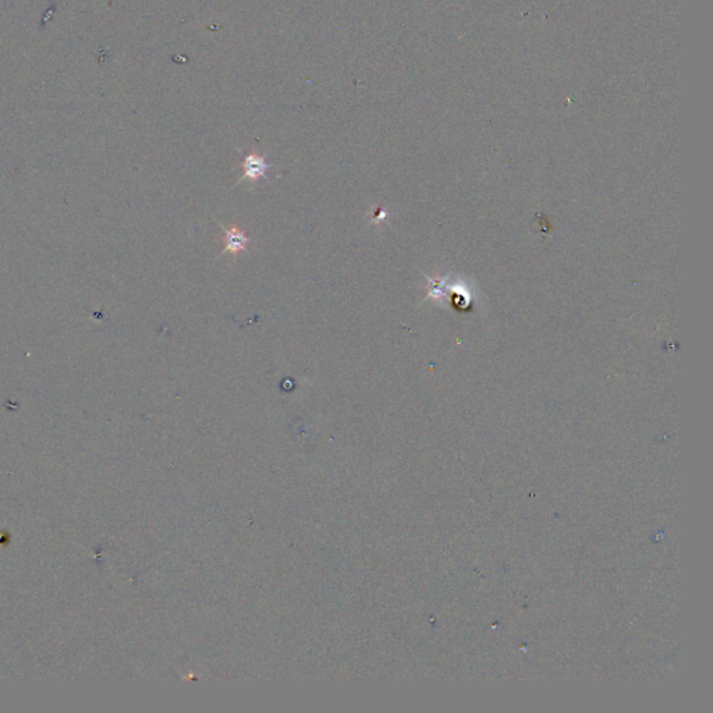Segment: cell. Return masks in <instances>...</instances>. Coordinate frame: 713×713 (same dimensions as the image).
I'll list each match as a JSON object with an SVG mask.
<instances>
[{
    "mask_svg": "<svg viewBox=\"0 0 713 713\" xmlns=\"http://www.w3.org/2000/svg\"><path fill=\"white\" fill-rule=\"evenodd\" d=\"M241 168L244 170V174L241 176V178L239 180L240 181H244V180H250L252 183H258L261 178H266V171L270 168H273L272 165L266 164L265 161V156L256 154V152H251L249 155L244 156V161L241 164Z\"/></svg>",
    "mask_w": 713,
    "mask_h": 713,
    "instance_id": "1",
    "label": "cell"
},
{
    "mask_svg": "<svg viewBox=\"0 0 713 713\" xmlns=\"http://www.w3.org/2000/svg\"><path fill=\"white\" fill-rule=\"evenodd\" d=\"M223 230H224V236H223L224 249H223L222 253H230L236 259L240 252L246 251L247 244L250 243V239L247 237L244 230H241L236 224H232L230 227H223Z\"/></svg>",
    "mask_w": 713,
    "mask_h": 713,
    "instance_id": "2",
    "label": "cell"
},
{
    "mask_svg": "<svg viewBox=\"0 0 713 713\" xmlns=\"http://www.w3.org/2000/svg\"><path fill=\"white\" fill-rule=\"evenodd\" d=\"M367 217H370L371 223L377 224L379 226L380 223H383L387 217V210L382 207H375V208H371V212L367 215Z\"/></svg>",
    "mask_w": 713,
    "mask_h": 713,
    "instance_id": "3",
    "label": "cell"
}]
</instances>
